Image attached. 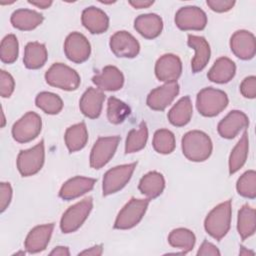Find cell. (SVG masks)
Instances as JSON below:
<instances>
[{"instance_id":"7bdbcfd3","label":"cell","mask_w":256,"mask_h":256,"mask_svg":"<svg viewBox=\"0 0 256 256\" xmlns=\"http://www.w3.org/2000/svg\"><path fill=\"white\" fill-rule=\"evenodd\" d=\"M207 5L215 12H226L233 8L235 1L232 0H207Z\"/></svg>"},{"instance_id":"e575fe53","label":"cell","mask_w":256,"mask_h":256,"mask_svg":"<svg viewBox=\"0 0 256 256\" xmlns=\"http://www.w3.org/2000/svg\"><path fill=\"white\" fill-rule=\"evenodd\" d=\"M36 106L47 114H58L63 108L62 99L51 92H41L36 96Z\"/></svg>"},{"instance_id":"8992f818","label":"cell","mask_w":256,"mask_h":256,"mask_svg":"<svg viewBox=\"0 0 256 256\" xmlns=\"http://www.w3.org/2000/svg\"><path fill=\"white\" fill-rule=\"evenodd\" d=\"M149 202L150 199L132 198L118 213L114 228L125 230L136 226L143 218Z\"/></svg>"},{"instance_id":"ab89813d","label":"cell","mask_w":256,"mask_h":256,"mask_svg":"<svg viewBox=\"0 0 256 256\" xmlns=\"http://www.w3.org/2000/svg\"><path fill=\"white\" fill-rule=\"evenodd\" d=\"M15 82L13 77L6 71L0 72V94L3 98L10 97L14 91Z\"/></svg>"},{"instance_id":"bcb514c9","label":"cell","mask_w":256,"mask_h":256,"mask_svg":"<svg viewBox=\"0 0 256 256\" xmlns=\"http://www.w3.org/2000/svg\"><path fill=\"white\" fill-rule=\"evenodd\" d=\"M153 3H154L153 1H148V0H131V1H129V4L132 5L136 9L148 8Z\"/></svg>"},{"instance_id":"f35d334b","label":"cell","mask_w":256,"mask_h":256,"mask_svg":"<svg viewBox=\"0 0 256 256\" xmlns=\"http://www.w3.org/2000/svg\"><path fill=\"white\" fill-rule=\"evenodd\" d=\"M18 57V40L15 35L9 34L5 36L0 46L1 61L11 64L16 61Z\"/></svg>"},{"instance_id":"d590c367","label":"cell","mask_w":256,"mask_h":256,"mask_svg":"<svg viewBox=\"0 0 256 256\" xmlns=\"http://www.w3.org/2000/svg\"><path fill=\"white\" fill-rule=\"evenodd\" d=\"M130 107L123 101L110 97L107 103V118L112 124L122 123L130 115Z\"/></svg>"},{"instance_id":"f546056e","label":"cell","mask_w":256,"mask_h":256,"mask_svg":"<svg viewBox=\"0 0 256 256\" xmlns=\"http://www.w3.org/2000/svg\"><path fill=\"white\" fill-rule=\"evenodd\" d=\"M65 143L70 152L81 150L88 141V132L84 122L70 126L65 132Z\"/></svg>"},{"instance_id":"52a82bcc","label":"cell","mask_w":256,"mask_h":256,"mask_svg":"<svg viewBox=\"0 0 256 256\" xmlns=\"http://www.w3.org/2000/svg\"><path fill=\"white\" fill-rule=\"evenodd\" d=\"M44 142L41 140L34 147L27 150H22L18 154L17 168L22 176H31L40 171L44 164Z\"/></svg>"},{"instance_id":"277c9868","label":"cell","mask_w":256,"mask_h":256,"mask_svg":"<svg viewBox=\"0 0 256 256\" xmlns=\"http://www.w3.org/2000/svg\"><path fill=\"white\" fill-rule=\"evenodd\" d=\"M45 80L49 85L66 91L76 90L81 81L74 69L62 63H54L46 71Z\"/></svg>"},{"instance_id":"ffe728a7","label":"cell","mask_w":256,"mask_h":256,"mask_svg":"<svg viewBox=\"0 0 256 256\" xmlns=\"http://www.w3.org/2000/svg\"><path fill=\"white\" fill-rule=\"evenodd\" d=\"M92 82L100 90L116 91L122 88L124 84V76L117 67L106 66L100 73L92 78Z\"/></svg>"},{"instance_id":"ac0fdd59","label":"cell","mask_w":256,"mask_h":256,"mask_svg":"<svg viewBox=\"0 0 256 256\" xmlns=\"http://www.w3.org/2000/svg\"><path fill=\"white\" fill-rule=\"evenodd\" d=\"M54 224H45L34 227L27 235L25 240V249L29 253H38L43 251L49 243Z\"/></svg>"},{"instance_id":"60d3db41","label":"cell","mask_w":256,"mask_h":256,"mask_svg":"<svg viewBox=\"0 0 256 256\" xmlns=\"http://www.w3.org/2000/svg\"><path fill=\"white\" fill-rule=\"evenodd\" d=\"M240 92L245 98L253 99L256 96V77L249 76L246 77L241 85H240Z\"/></svg>"},{"instance_id":"5b68a950","label":"cell","mask_w":256,"mask_h":256,"mask_svg":"<svg viewBox=\"0 0 256 256\" xmlns=\"http://www.w3.org/2000/svg\"><path fill=\"white\" fill-rule=\"evenodd\" d=\"M93 207V200L87 197L69 207L63 214L60 221V228L63 233H71L81 227L87 219Z\"/></svg>"},{"instance_id":"ba28073f","label":"cell","mask_w":256,"mask_h":256,"mask_svg":"<svg viewBox=\"0 0 256 256\" xmlns=\"http://www.w3.org/2000/svg\"><path fill=\"white\" fill-rule=\"evenodd\" d=\"M137 163L123 164L108 170L103 177V195L107 196L121 190L130 180Z\"/></svg>"},{"instance_id":"cb8c5ba5","label":"cell","mask_w":256,"mask_h":256,"mask_svg":"<svg viewBox=\"0 0 256 256\" xmlns=\"http://www.w3.org/2000/svg\"><path fill=\"white\" fill-rule=\"evenodd\" d=\"M134 28L144 38L154 39L162 32L163 21L157 14H142L135 19Z\"/></svg>"},{"instance_id":"6da1fadb","label":"cell","mask_w":256,"mask_h":256,"mask_svg":"<svg viewBox=\"0 0 256 256\" xmlns=\"http://www.w3.org/2000/svg\"><path fill=\"white\" fill-rule=\"evenodd\" d=\"M212 148L210 137L202 131H189L182 138V152L190 161H205L211 155Z\"/></svg>"},{"instance_id":"ee69618b","label":"cell","mask_w":256,"mask_h":256,"mask_svg":"<svg viewBox=\"0 0 256 256\" xmlns=\"http://www.w3.org/2000/svg\"><path fill=\"white\" fill-rule=\"evenodd\" d=\"M197 255H199V256H202V255H213V256L217 255V256H219L220 251L214 244L205 240L201 244V246L197 252Z\"/></svg>"},{"instance_id":"7dc6e473","label":"cell","mask_w":256,"mask_h":256,"mask_svg":"<svg viewBox=\"0 0 256 256\" xmlns=\"http://www.w3.org/2000/svg\"><path fill=\"white\" fill-rule=\"evenodd\" d=\"M51 256H69L70 252L69 249L67 247L64 246H57L55 247L51 252H50Z\"/></svg>"},{"instance_id":"7402d4cb","label":"cell","mask_w":256,"mask_h":256,"mask_svg":"<svg viewBox=\"0 0 256 256\" xmlns=\"http://www.w3.org/2000/svg\"><path fill=\"white\" fill-rule=\"evenodd\" d=\"M95 182L96 180L93 178L82 176L73 177L62 185L59 191V196L64 200L75 199L90 191L94 187Z\"/></svg>"},{"instance_id":"e0dca14e","label":"cell","mask_w":256,"mask_h":256,"mask_svg":"<svg viewBox=\"0 0 256 256\" xmlns=\"http://www.w3.org/2000/svg\"><path fill=\"white\" fill-rule=\"evenodd\" d=\"M249 125L247 115L239 110L229 112L218 124V133L221 137L232 139L242 130Z\"/></svg>"},{"instance_id":"d4e9b609","label":"cell","mask_w":256,"mask_h":256,"mask_svg":"<svg viewBox=\"0 0 256 256\" xmlns=\"http://www.w3.org/2000/svg\"><path fill=\"white\" fill-rule=\"evenodd\" d=\"M235 72V63L227 57H220L208 71L207 77L212 82L223 84L229 82L234 77Z\"/></svg>"},{"instance_id":"30bf717a","label":"cell","mask_w":256,"mask_h":256,"mask_svg":"<svg viewBox=\"0 0 256 256\" xmlns=\"http://www.w3.org/2000/svg\"><path fill=\"white\" fill-rule=\"evenodd\" d=\"M119 141V136L98 138L90 153V166L94 169H100L106 165L115 154Z\"/></svg>"},{"instance_id":"c3c4849f","label":"cell","mask_w":256,"mask_h":256,"mask_svg":"<svg viewBox=\"0 0 256 256\" xmlns=\"http://www.w3.org/2000/svg\"><path fill=\"white\" fill-rule=\"evenodd\" d=\"M28 3L31 4V5H34V6L38 7V8L46 9V8H48V7L51 6L52 1H50V0H42V1L38 0V1H28Z\"/></svg>"},{"instance_id":"4fadbf2b","label":"cell","mask_w":256,"mask_h":256,"mask_svg":"<svg viewBox=\"0 0 256 256\" xmlns=\"http://www.w3.org/2000/svg\"><path fill=\"white\" fill-rule=\"evenodd\" d=\"M111 51L121 58H134L140 51V45L127 31H118L110 38Z\"/></svg>"},{"instance_id":"b9f144b4","label":"cell","mask_w":256,"mask_h":256,"mask_svg":"<svg viewBox=\"0 0 256 256\" xmlns=\"http://www.w3.org/2000/svg\"><path fill=\"white\" fill-rule=\"evenodd\" d=\"M12 198V187L10 183L2 182L0 184V210L4 212L5 209L11 202Z\"/></svg>"},{"instance_id":"83f0119b","label":"cell","mask_w":256,"mask_h":256,"mask_svg":"<svg viewBox=\"0 0 256 256\" xmlns=\"http://www.w3.org/2000/svg\"><path fill=\"white\" fill-rule=\"evenodd\" d=\"M193 113V107L189 96L182 97L168 112V119L174 126L181 127L186 125Z\"/></svg>"},{"instance_id":"1f68e13d","label":"cell","mask_w":256,"mask_h":256,"mask_svg":"<svg viewBox=\"0 0 256 256\" xmlns=\"http://www.w3.org/2000/svg\"><path fill=\"white\" fill-rule=\"evenodd\" d=\"M249 150V141H248V134L245 131L236 144V146L231 151L229 157V173L234 174L237 172L246 162Z\"/></svg>"},{"instance_id":"2e32d148","label":"cell","mask_w":256,"mask_h":256,"mask_svg":"<svg viewBox=\"0 0 256 256\" xmlns=\"http://www.w3.org/2000/svg\"><path fill=\"white\" fill-rule=\"evenodd\" d=\"M230 48L236 57L249 60L256 53L255 37L247 30H238L231 36Z\"/></svg>"},{"instance_id":"d6a6232c","label":"cell","mask_w":256,"mask_h":256,"mask_svg":"<svg viewBox=\"0 0 256 256\" xmlns=\"http://www.w3.org/2000/svg\"><path fill=\"white\" fill-rule=\"evenodd\" d=\"M194 233L186 228H177L170 232L168 236V242L172 247L179 248L183 254L191 251L195 245Z\"/></svg>"},{"instance_id":"9c48e42d","label":"cell","mask_w":256,"mask_h":256,"mask_svg":"<svg viewBox=\"0 0 256 256\" xmlns=\"http://www.w3.org/2000/svg\"><path fill=\"white\" fill-rule=\"evenodd\" d=\"M41 127V117L35 112H27L13 125L12 136L19 143H27L39 135Z\"/></svg>"},{"instance_id":"7a4b0ae2","label":"cell","mask_w":256,"mask_h":256,"mask_svg":"<svg viewBox=\"0 0 256 256\" xmlns=\"http://www.w3.org/2000/svg\"><path fill=\"white\" fill-rule=\"evenodd\" d=\"M231 201H225L214 207L204 221L205 230L214 239H222L230 229L231 223Z\"/></svg>"},{"instance_id":"d6986e66","label":"cell","mask_w":256,"mask_h":256,"mask_svg":"<svg viewBox=\"0 0 256 256\" xmlns=\"http://www.w3.org/2000/svg\"><path fill=\"white\" fill-rule=\"evenodd\" d=\"M188 45L194 49L195 55L191 61V68L194 73L203 70L210 59V46L207 40L202 36L188 35Z\"/></svg>"},{"instance_id":"681fc988","label":"cell","mask_w":256,"mask_h":256,"mask_svg":"<svg viewBox=\"0 0 256 256\" xmlns=\"http://www.w3.org/2000/svg\"><path fill=\"white\" fill-rule=\"evenodd\" d=\"M239 254L240 255H247V254H254L252 251H247V250H245V248L244 247H241V251L239 252Z\"/></svg>"},{"instance_id":"8d00e7d4","label":"cell","mask_w":256,"mask_h":256,"mask_svg":"<svg viewBox=\"0 0 256 256\" xmlns=\"http://www.w3.org/2000/svg\"><path fill=\"white\" fill-rule=\"evenodd\" d=\"M153 148L161 154H169L175 149V136L168 129H159L153 137Z\"/></svg>"},{"instance_id":"4dcf8cb0","label":"cell","mask_w":256,"mask_h":256,"mask_svg":"<svg viewBox=\"0 0 256 256\" xmlns=\"http://www.w3.org/2000/svg\"><path fill=\"white\" fill-rule=\"evenodd\" d=\"M256 229L255 210L249 205H244L238 212L237 230L242 240L252 236Z\"/></svg>"},{"instance_id":"44dd1931","label":"cell","mask_w":256,"mask_h":256,"mask_svg":"<svg viewBox=\"0 0 256 256\" xmlns=\"http://www.w3.org/2000/svg\"><path fill=\"white\" fill-rule=\"evenodd\" d=\"M104 100L105 95L100 89L90 87L83 93L80 99V110L86 117L95 119L99 117L101 113Z\"/></svg>"},{"instance_id":"4316f807","label":"cell","mask_w":256,"mask_h":256,"mask_svg":"<svg viewBox=\"0 0 256 256\" xmlns=\"http://www.w3.org/2000/svg\"><path fill=\"white\" fill-rule=\"evenodd\" d=\"M165 180L161 173L152 171L145 174L139 182V190L142 194L146 195L148 199L158 197L164 190Z\"/></svg>"},{"instance_id":"74e56055","label":"cell","mask_w":256,"mask_h":256,"mask_svg":"<svg viewBox=\"0 0 256 256\" xmlns=\"http://www.w3.org/2000/svg\"><path fill=\"white\" fill-rule=\"evenodd\" d=\"M237 192L246 198L254 199L256 196V172L248 170L237 181Z\"/></svg>"},{"instance_id":"484cf974","label":"cell","mask_w":256,"mask_h":256,"mask_svg":"<svg viewBox=\"0 0 256 256\" xmlns=\"http://www.w3.org/2000/svg\"><path fill=\"white\" fill-rule=\"evenodd\" d=\"M43 15L30 9H18L11 15V23L13 27L29 31L38 27L43 22Z\"/></svg>"},{"instance_id":"836d02e7","label":"cell","mask_w":256,"mask_h":256,"mask_svg":"<svg viewBox=\"0 0 256 256\" xmlns=\"http://www.w3.org/2000/svg\"><path fill=\"white\" fill-rule=\"evenodd\" d=\"M148 139V129L146 123L143 121L140 123L138 129H132L129 131L126 143H125V152L134 153L143 149L146 145Z\"/></svg>"},{"instance_id":"f1b7e54d","label":"cell","mask_w":256,"mask_h":256,"mask_svg":"<svg viewBox=\"0 0 256 256\" xmlns=\"http://www.w3.org/2000/svg\"><path fill=\"white\" fill-rule=\"evenodd\" d=\"M47 60V49L39 42H29L24 51L23 62L28 69H39Z\"/></svg>"},{"instance_id":"f6af8a7d","label":"cell","mask_w":256,"mask_h":256,"mask_svg":"<svg viewBox=\"0 0 256 256\" xmlns=\"http://www.w3.org/2000/svg\"><path fill=\"white\" fill-rule=\"evenodd\" d=\"M103 252V248H102V245H96V246H93L89 249H86L82 252L79 253V255H92V256H99L101 255Z\"/></svg>"},{"instance_id":"8fae6325","label":"cell","mask_w":256,"mask_h":256,"mask_svg":"<svg viewBox=\"0 0 256 256\" xmlns=\"http://www.w3.org/2000/svg\"><path fill=\"white\" fill-rule=\"evenodd\" d=\"M175 24L181 30H202L207 24L205 12L196 6L180 8L175 14Z\"/></svg>"},{"instance_id":"7c38bea8","label":"cell","mask_w":256,"mask_h":256,"mask_svg":"<svg viewBox=\"0 0 256 256\" xmlns=\"http://www.w3.org/2000/svg\"><path fill=\"white\" fill-rule=\"evenodd\" d=\"M64 52L70 61L82 63L90 56V43L83 34L79 32H72L65 40Z\"/></svg>"},{"instance_id":"603a6c76","label":"cell","mask_w":256,"mask_h":256,"mask_svg":"<svg viewBox=\"0 0 256 256\" xmlns=\"http://www.w3.org/2000/svg\"><path fill=\"white\" fill-rule=\"evenodd\" d=\"M81 20L83 26L92 34H101L109 26V19L106 13L93 6L83 10Z\"/></svg>"},{"instance_id":"3957f363","label":"cell","mask_w":256,"mask_h":256,"mask_svg":"<svg viewBox=\"0 0 256 256\" xmlns=\"http://www.w3.org/2000/svg\"><path fill=\"white\" fill-rule=\"evenodd\" d=\"M228 105L227 94L219 89L207 87L197 94L196 107L205 117H213L222 112Z\"/></svg>"},{"instance_id":"9a60e30c","label":"cell","mask_w":256,"mask_h":256,"mask_svg":"<svg viewBox=\"0 0 256 256\" xmlns=\"http://www.w3.org/2000/svg\"><path fill=\"white\" fill-rule=\"evenodd\" d=\"M182 72V63L174 54L162 55L155 64V75L163 82H176Z\"/></svg>"},{"instance_id":"5bb4252c","label":"cell","mask_w":256,"mask_h":256,"mask_svg":"<svg viewBox=\"0 0 256 256\" xmlns=\"http://www.w3.org/2000/svg\"><path fill=\"white\" fill-rule=\"evenodd\" d=\"M179 93L177 82H168L155 88L147 96V105L156 111H162L169 106Z\"/></svg>"}]
</instances>
